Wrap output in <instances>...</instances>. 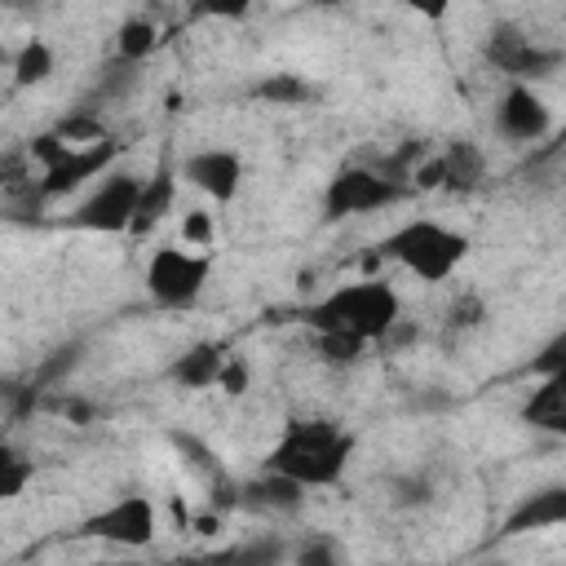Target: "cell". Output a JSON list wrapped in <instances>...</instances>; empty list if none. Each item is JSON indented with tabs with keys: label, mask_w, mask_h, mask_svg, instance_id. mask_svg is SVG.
I'll return each instance as SVG.
<instances>
[{
	"label": "cell",
	"mask_w": 566,
	"mask_h": 566,
	"mask_svg": "<svg viewBox=\"0 0 566 566\" xmlns=\"http://www.w3.org/2000/svg\"><path fill=\"white\" fill-rule=\"evenodd\" d=\"M181 177H186V186H195L212 203H230L243 186V159L226 146H208V150H195L181 159Z\"/></svg>",
	"instance_id": "30bf717a"
},
{
	"label": "cell",
	"mask_w": 566,
	"mask_h": 566,
	"mask_svg": "<svg viewBox=\"0 0 566 566\" xmlns=\"http://www.w3.org/2000/svg\"><path fill=\"white\" fill-rule=\"evenodd\" d=\"M221 363H226V349L217 340H195L186 354H177V363L168 367V376L181 389H208V385H217Z\"/></svg>",
	"instance_id": "e0dca14e"
},
{
	"label": "cell",
	"mask_w": 566,
	"mask_h": 566,
	"mask_svg": "<svg viewBox=\"0 0 566 566\" xmlns=\"http://www.w3.org/2000/svg\"><path fill=\"white\" fill-rule=\"evenodd\" d=\"M252 97H261L270 106H305L314 97V84L301 80L296 71H274V75H265V80L252 84Z\"/></svg>",
	"instance_id": "d6986e66"
},
{
	"label": "cell",
	"mask_w": 566,
	"mask_h": 566,
	"mask_svg": "<svg viewBox=\"0 0 566 566\" xmlns=\"http://www.w3.org/2000/svg\"><path fill=\"white\" fill-rule=\"evenodd\" d=\"M566 371V332H553L548 345L531 358V376H557Z\"/></svg>",
	"instance_id": "cb8c5ba5"
},
{
	"label": "cell",
	"mask_w": 566,
	"mask_h": 566,
	"mask_svg": "<svg viewBox=\"0 0 566 566\" xmlns=\"http://www.w3.org/2000/svg\"><path fill=\"white\" fill-rule=\"evenodd\" d=\"M314 4H340V0H314Z\"/></svg>",
	"instance_id": "d6a6232c"
},
{
	"label": "cell",
	"mask_w": 566,
	"mask_h": 566,
	"mask_svg": "<svg viewBox=\"0 0 566 566\" xmlns=\"http://www.w3.org/2000/svg\"><path fill=\"white\" fill-rule=\"evenodd\" d=\"M181 239L186 243H212V212H186V221H181Z\"/></svg>",
	"instance_id": "f1b7e54d"
},
{
	"label": "cell",
	"mask_w": 566,
	"mask_h": 566,
	"mask_svg": "<svg viewBox=\"0 0 566 566\" xmlns=\"http://www.w3.org/2000/svg\"><path fill=\"white\" fill-rule=\"evenodd\" d=\"M243 504L256 509V513L292 517V513H301V504H305V486L292 482V478H283V473H274V469H261V473L243 486Z\"/></svg>",
	"instance_id": "5bb4252c"
},
{
	"label": "cell",
	"mask_w": 566,
	"mask_h": 566,
	"mask_svg": "<svg viewBox=\"0 0 566 566\" xmlns=\"http://www.w3.org/2000/svg\"><path fill=\"white\" fill-rule=\"evenodd\" d=\"M522 420L544 433H566V371L539 376V385L531 389V398L522 407Z\"/></svg>",
	"instance_id": "9a60e30c"
},
{
	"label": "cell",
	"mask_w": 566,
	"mask_h": 566,
	"mask_svg": "<svg viewBox=\"0 0 566 566\" xmlns=\"http://www.w3.org/2000/svg\"><path fill=\"white\" fill-rule=\"evenodd\" d=\"M464 252H469L464 234L447 230L442 221H424V217H416L380 239V256L398 261L402 270H411L424 283H447L455 274V265L464 261Z\"/></svg>",
	"instance_id": "3957f363"
},
{
	"label": "cell",
	"mask_w": 566,
	"mask_h": 566,
	"mask_svg": "<svg viewBox=\"0 0 566 566\" xmlns=\"http://www.w3.org/2000/svg\"><path fill=\"white\" fill-rule=\"evenodd\" d=\"M407 13H416V18H424V22H442L447 18V9H451V0H398Z\"/></svg>",
	"instance_id": "f546056e"
},
{
	"label": "cell",
	"mask_w": 566,
	"mask_h": 566,
	"mask_svg": "<svg viewBox=\"0 0 566 566\" xmlns=\"http://www.w3.org/2000/svg\"><path fill=\"white\" fill-rule=\"evenodd\" d=\"M363 349H367V340L354 332H318V358L327 367H349L363 358Z\"/></svg>",
	"instance_id": "7402d4cb"
},
{
	"label": "cell",
	"mask_w": 566,
	"mask_h": 566,
	"mask_svg": "<svg viewBox=\"0 0 566 566\" xmlns=\"http://www.w3.org/2000/svg\"><path fill=\"white\" fill-rule=\"evenodd\" d=\"M349 455H354V438L336 420H296L270 447L265 469L301 482L305 491H314V486H336Z\"/></svg>",
	"instance_id": "6da1fadb"
},
{
	"label": "cell",
	"mask_w": 566,
	"mask_h": 566,
	"mask_svg": "<svg viewBox=\"0 0 566 566\" xmlns=\"http://www.w3.org/2000/svg\"><path fill=\"white\" fill-rule=\"evenodd\" d=\"M305 318H310L314 332H354L371 345V340H385L398 327L402 301L389 283L363 279V283H340L336 292H327L318 305H310Z\"/></svg>",
	"instance_id": "7a4b0ae2"
},
{
	"label": "cell",
	"mask_w": 566,
	"mask_h": 566,
	"mask_svg": "<svg viewBox=\"0 0 566 566\" xmlns=\"http://www.w3.org/2000/svg\"><path fill=\"white\" fill-rule=\"evenodd\" d=\"M31 478H35V464L13 442H0V504L4 500H18Z\"/></svg>",
	"instance_id": "44dd1931"
},
{
	"label": "cell",
	"mask_w": 566,
	"mask_h": 566,
	"mask_svg": "<svg viewBox=\"0 0 566 566\" xmlns=\"http://www.w3.org/2000/svg\"><path fill=\"white\" fill-rule=\"evenodd\" d=\"M155 44H159V35H155V22H146V18H128L115 31V57H124V62H137L142 66L155 53Z\"/></svg>",
	"instance_id": "ffe728a7"
},
{
	"label": "cell",
	"mask_w": 566,
	"mask_h": 566,
	"mask_svg": "<svg viewBox=\"0 0 566 566\" xmlns=\"http://www.w3.org/2000/svg\"><path fill=\"white\" fill-rule=\"evenodd\" d=\"M478 318H482V305H478L473 296H469L464 305H455V310H451V323H455V327H473Z\"/></svg>",
	"instance_id": "4dcf8cb0"
},
{
	"label": "cell",
	"mask_w": 566,
	"mask_h": 566,
	"mask_svg": "<svg viewBox=\"0 0 566 566\" xmlns=\"http://www.w3.org/2000/svg\"><path fill=\"white\" fill-rule=\"evenodd\" d=\"M438 172H442L438 186L469 195V190L482 186V177H486V159H482V150H478L473 142H451V146L438 155Z\"/></svg>",
	"instance_id": "2e32d148"
},
{
	"label": "cell",
	"mask_w": 566,
	"mask_h": 566,
	"mask_svg": "<svg viewBox=\"0 0 566 566\" xmlns=\"http://www.w3.org/2000/svg\"><path fill=\"white\" fill-rule=\"evenodd\" d=\"M172 203H177V172H172V164H159L150 177H142V190H137L128 230L133 234H150L172 212Z\"/></svg>",
	"instance_id": "4fadbf2b"
},
{
	"label": "cell",
	"mask_w": 566,
	"mask_h": 566,
	"mask_svg": "<svg viewBox=\"0 0 566 566\" xmlns=\"http://www.w3.org/2000/svg\"><path fill=\"white\" fill-rule=\"evenodd\" d=\"M248 9H252V0H195V13H203V18H226V22L243 18Z\"/></svg>",
	"instance_id": "83f0119b"
},
{
	"label": "cell",
	"mask_w": 566,
	"mask_h": 566,
	"mask_svg": "<svg viewBox=\"0 0 566 566\" xmlns=\"http://www.w3.org/2000/svg\"><path fill=\"white\" fill-rule=\"evenodd\" d=\"M159 531V517H155V504L146 495H119L115 504H106L102 513L84 517L75 535L84 539H106V544H119V548H146Z\"/></svg>",
	"instance_id": "ba28073f"
},
{
	"label": "cell",
	"mask_w": 566,
	"mask_h": 566,
	"mask_svg": "<svg viewBox=\"0 0 566 566\" xmlns=\"http://www.w3.org/2000/svg\"><path fill=\"white\" fill-rule=\"evenodd\" d=\"M9 66H13V84H18V88H35V84H44V80L53 75L57 57H53V49H49L44 40H27V44L9 57Z\"/></svg>",
	"instance_id": "ac0fdd59"
},
{
	"label": "cell",
	"mask_w": 566,
	"mask_h": 566,
	"mask_svg": "<svg viewBox=\"0 0 566 566\" xmlns=\"http://www.w3.org/2000/svg\"><path fill=\"white\" fill-rule=\"evenodd\" d=\"M402 199V186L385 177L380 168L345 164L327 177L323 186V221H345V217H367L376 208H389Z\"/></svg>",
	"instance_id": "277c9868"
},
{
	"label": "cell",
	"mask_w": 566,
	"mask_h": 566,
	"mask_svg": "<svg viewBox=\"0 0 566 566\" xmlns=\"http://www.w3.org/2000/svg\"><path fill=\"white\" fill-rule=\"evenodd\" d=\"M566 522V486H539V491H531V495H522L513 509H509V517H504V526H500V535H531V531H548V526H562Z\"/></svg>",
	"instance_id": "7c38bea8"
},
{
	"label": "cell",
	"mask_w": 566,
	"mask_h": 566,
	"mask_svg": "<svg viewBox=\"0 0 566 566\" xmlns=\"http://www.w3.org/2000/svg\"><path fill=\"white\" fill-rule=\"evenodd\" d=\"M248 380H252V371H248V363H243V358H226V363H221V371H217V385H221L226 394H243V389H248Z\"/></svg>",
	"instance_id": "4316f807"
},
{
	"label": "cell",
	"mask_w": 566,
	"mask_h": 566,
	"mask_svg": "<svg viewBox=\"0 0 566 566\" xmlns=\"http://www.w3.org/2000/svg\"><path fill=\"white\" fill-rule=\"evenodd\" d=\"M80 354H84V345H80V340H75V345H62V349H53V358H44V363H40V371H35L27 385H31L35 394H44V389L62 385V380H66V371L80 363Z\"/></svg>",
	"instance_id": "603a6c76"
},
{
	"label": "cell",
	"mask_w": 566,
	"mask_h": 566,
	"mask_svg": "<svg viewBox=\"0 0 566 566\" xmlns=\"http://www.w3.org/2000/svg\"><path fill=\"white\" fill-rule=\"evenodd\" d=\"M482 57H486L500 75H509V80H544V75H553V71L562 66V53H557V49L535 44V40H531L522 27H513V22H495V27L486 31Z\"/></svg>",
	"instance_id": "52a82bcc"
},
{
	"label": "cell",
	"mask_w": 566,
	"mask_h": 566,
	"mask_svg": "<svg viewBox=\"0 0 566 566\" xmlns=\"http://www.w3.org/2000/svg\"><path fill=\"white\" fill-rule=\"evenodd\" d=\"M142 177L128 168H106L102 181L84 195V203L71 212L75 230H97V234H119L133 221V203H137Z\"/></svg>",
	"instance_id": "8992f818"
},
{
	"label": "cell",
	"mask_w": 566,
	"mask_h": 566,
	"mask_svg": "<svg viewBox=\"0 0 566 566\" xmlns=\"http://www.w3.org/2000/svg\"><path fill=\"white\" fill-rule=\"evenodd\" d=\"M495 128L509 137V142H539L548 128H553V111L544 106V97L526 84V80H513L495 106Z\"/></svg>",
	"instance_id": "8fae6325"
},
{
	"label": "cell",
	"mask_w": 566,
	"mask_h": 566,
	"mask_svg": "<svg viewBox=\"0 0 566 566\" xmlns=\"http://www.w3.org/2000/svg\"><path fill=\"white\" fill-rule=\"evenodd\" d=\"M62 416H71V420H88L93 416V407L88 402H75V398H62V402H53Z\"/></svg>",
	"instance_id": "1f68e13d"
},
{
	"label": "cell",
	"mask_w": 566,
	"mask_h": 566,
	"mask_svg": "<svg viewBox=\"0 0 566 566\" xmlns=\"http://www.w3.org/2000/svg\"><path fill=\"white\" fill-rule=\"evenodd\" d=\"M212 261L203 252H186V248H159L146 261V292L155 305L164 310H190L203 287H208Z\"/></svg>",
	"instance_id": "5b68a950"
},
{
	"label": "cell",
	"mask_w": 566,
	"mask_h": 566,
	"mask_svg": "<svg viewBox=\"0 0 566 566\" xmlns=\"http://www.w3.org/2000/svg\"><path fill=\"white\" fill-rule=\"evenodd\" d=\"M119 155V142L115 137H97L88 146H66L62 159H53L49 168H40V181H35V199H62L71 190H80L88 177H102Z\"/></svg>",
	"instance_id": "9c48e42d"
},
{
	"label": "cell",
	"mask_w": 566,
	"mask_h": 566,
	"mask_svg": "<svg viewBox=\"0 0 566 566\" xmlns=\"http://www.w3.org/2000/svg\"><path fill=\"white\" fill-rule=\"evenodd\" d=\"M296 562L301 566H336L340 562V548L332 539H310V544L296 548Z\"/></svg>",
	"instance_id": "484cf974"
},
{
	"label": "cell",
	"mask_w": 566,
	"mask_h": 566,
	"mask_svg": "<svg viewBox=\"0 0 566 566\" xmlns=\"http://www.w3.org/2000/svg\"><path fill=\"white\" fill-rule=\"evenodd\" d=\"M0 62H9V53H4V49H0Z\"/></svg>",
	"instance_id": "836d02e7"
},
{
	"label": "cell",
	"mask_w": 566,
	"mask_h": 566,
	"mask_svg": "<svg viewBox=\"0 0 566 566\" xmlns=\"http://www.w3.org/2000/svg\"><path fill=\"white\" fill-rule=\"evenodd\" d=\"M71 142H62L57 137V128H49V133H40V137H31V146H27V155L40 164V168H49L53 159H62V150H66Z\"/></svg>",
	"instance_id": "d4e9b609"
}]
</instances>
